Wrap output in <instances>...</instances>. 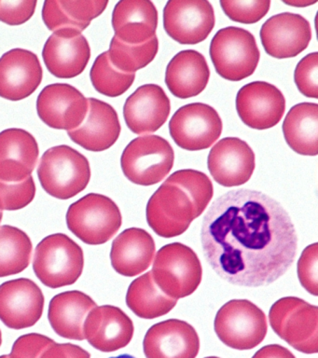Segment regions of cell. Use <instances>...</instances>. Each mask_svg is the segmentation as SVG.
Here are the masks:
<instances>
[{
    "mask_svg": "<svg viewBox=\"0 0 318 358\" xmlns=\"http://www.w3.org/2000/svg\"><path fill=\"white\" fill-rule=\"evenodd\" d=\"M201 243L206 262L230 284L259 287L289 270L298 238L286 209L258 190H231L203 217Z\"/></svg>",
    "mask_w": 318,
    "mask_h": 358,
    "instance_id": "cell-1",
    "label": "cell"
},
{
    "mask_svg": "<svg viewBox=\"0 0 318 358\" xmlns=\"http://www.w3.org/2000/svg\"><path fill=\"white\" fill-rule=\"evenodd\" d=\"M41 187L48 194L68 200L83 192L91 179L88 159L66 145L49 148L38 168Z\"/></svg>",
    "mask_w": 318,
    "mask_h": 358,
    "instance_id": "cell-2",
    "label": "cell"
},
{
    "mask_svg": "<svg viewBox=\"0 0 318 358\" xmlns=\"http://www.w3.org/2000/svg\"><path fill=\"white\" fill-rule=\"evenodd\" d=\"M83 267L82 249L68 235H49L36 248L33 268L46 287L59 288L75 284Z\"/></svg>",
    "mask_w": 318,
    "mask_h": 358,
    "instance_id": "cell-3",
    "label": "cell"
},
{
    "mask_svg": "<svg viewBox=\"0 0 318 358\" xmlns=\"http://www.w3.org/2000/svg\"><path fill=\"white\" fill-rule=\"evenodd\" d=\"M122 223V213L115 201L97 193L80 198L66 213L69 231L91 245H103L113 239Z\"/></svg>",
    "mask_w": 318,
    "mask_h": 358,
    "instance_id": "cell-4",
    "label": "cell"
},
{
    "mask_svg": "<svg viewBox=\"0 0 318 358\" xmlns=\"http://www.w3.org/2000/svg\"><path fill=\"white\" fill-rule=\"evenodd\" d=\"M152 273L164 294L178 299L191 295L197 289L202 282L203 268L199 257L191 248L172 243L156 254Z\"/></svg>",
    "mask_w": 318,
    "mask_h": 358,
    "instance_id": "cell-5",
    "label": "cell"
},
{
    "mask_svg": "<svg viewBox=\"0 0 318 358\" xmlns=\"http://www.w3.org/2000/svg\"><path fill=\"white\" fill-rule=\"evenodd\" d=\"M209 53L217 74L230 81L250 77L261 58L255 36L236 27L217 31L212 38Z\"/></svg>",
    "mask_w": 318,
    "mask_h": 358,
    "instance_id": "cell-6",
    "label": "cell"
},
{
    "mask_svg": "<svg viewBox=\"0 0 318 358\" xmlns=\"http://www.w3.org/2000/svg\"><path fill=\"white\" fill-rule=\"evenodd\" d=\"M270 327L293 348L303 354L318 352V308L300 298L286 296L270 307Z\"/></svg>",
    "mask_w": 318,
    "mask_h": 358,
    "instance_id": "cell-7",
    "label": "cell"
},
{
    "mask_svg": "<svg viewBox=\"0 0 318 358\" xmlns=\"http://www.w3.org/2000/svg\"><path fill=\"white\" fill-rule=\"evenodd\" d=\"M174 162L172 145L159 136H139L132 140L121 157L124 176L139 186L160 183L169 175Z\"/></svg>",
    "mask_w": 318,
    "mask_h": 358,
    "instance_id": "cell-8",
    "label": "cell"
},
{
    "mask_svg": "<svg viewBox=\"0 0 318 358\" xmlns=\"http://www.w3.org/2000/svg\"><path fill=\"white\" fill-rule=\"evenodd\" d=\"M214 329L217 338L230 348L251 350L266 337V315L247 299H233L217 313Z\"/></svg>",
    "mask_w": 318,
    "mask_h": 358,
    "instance_id": "cell-9",
    "label": "cell"
},
{
    "mask_svg": "<svg viewBox=\"0 0 318 358\" xmlns=\"http://www.w3.org/2000/svg\"><path fill=\"white\" fill-rule=\"evenodd\" d=\"M147 221L159 236H180L201 213L189 193L178 184H161L147 201Z\"/></svg>",
    "mask_w": 318,
    "mask_h": 358,
    "instance_id": "cell-10",
    "label": "cell"
},
{
    "mask_svg": "<svg viewBox=\"0 0 318 358\" xmlns=\"http://www.w3.org/2000/svg\"><path fill=\"white\" fill-rule=\"evenodd\" d=\"M222 120L216 109L203 103L181 106L169 122V131L178 147L189 151L206 150L219 138Z\"/></svg>",
    "mask_w": 318,
    "mask_h": 358,
    "instance_id": "cell-11",
    "label": "cell"
},
{
    "mask_svg": "<svg viewBox=\"0 0 318 358\" xmlns=\"http://www.w3.org/2000/svg\"><path fill=\"white\" fill-rule=\"evenodd\" d=\"M213 6L206 0H169L164 8V28L167 35L182 45L205 41L214 29Z\"/></svg>",
    "mask_w": 318,
    "mask_h": 358,
    "instance_id": "cell-12",
    "label": "cell"
},
{
    "mask_svg": "<svg viewBox=\"0 0 318 358\" xmlns=\"http://www.w3.org/2000/svg\"><path fill=\"white\" fill-rule=\"evenodd\" d=\"M236 110L248 127L266 130L277 125L286 110V98L280 90L265 81L243 86L236 95Z\"/></svg>",
    "mask_w": 318,
    "mask_h": 358,
    "instance_id": "cell-13",
    "label": "cell"
},
{
    "mask_svg": "<svg viewBox=\"0 0 318 358\" xmlns=\"http://www.w3.org/2000/svg\"><path fill=\"white\" fill-rule=\"evenodd\" d=\"M37 111L49 127L72 131L80 127L87 116L88 99L69 84H51L38 95Z\"/></svg>",
    "mask_w": 318,
    "mask_h": 358,
    "instance_id": "cell-14",
    "label": "cell"
},
{
    "mask_svg": "<svg viewBox=\"0 0 318 358\" xmlns=\"http://www.w3.org/2000/svg\"><path fill=\"white\" fill-rule=\"evenodd\" d=\"M47 69L55 77L72 78L85 71L91 59L87 38L74 28L55 31L43 50Z\"/></svg>",
    "mask_w": 318,
    "mask_h": 358,
    "instance_id": "cell-15",
    "label": "cell"
},
{
    "mask_svg": "<svg viewBox=\"0 0 318 358\" xmlns=\"http://www.w3.org/2000/svg\"><path fill=\"white\" fill-rule=\"evenodd\" d=\"M43 291L32 280H10L0 285V320L13 329L34 326L43 315Z\"/></svg>",
    "mask_w": 318,
    "mask_h": 358,
    "instance_id": "cell-16",
    "label": "cell"
},
{
    "mask_svg": "<svg viewBox=\"0 0 318 358\" xmlns=\"http://www.w3.org/2000/svg\"><path fill=\"white\" fill-rule=\"evenodd\" d=\"M259 36L267 55L276 59L293 58L309 46L312 28L300 14L284 13L268 19Z\"/></svg>",
    "mask_w": 318,
    "mask_h": 358,
    "instance_id": "cell-17",
    "label": "cell"
},
{
    "mask_svg": "<svg viewBox=\"0 0 318 358\" xmlns=\"http://www.w3.org/2000/svg\"><path fill=\"white\" fill-rule=\"evenodd\" d=\"M208 166L217 184L242 186L250 181L255 170V153L244 140L225 137L211 148Z\"/></svg>",
    "mask_w": 318,
    "mask_h": 358,
    "instance_id": "cell-18",
    "label": "cell"
},
{
    "mask_svg": "<svg viewBox=\"0 0 318 358\" xmlns=\"http://www.w3.org/2000/svg\"><path fill=\"white\" fill-rule=\"evenodd\" d=\"M43 70L34 52L13 49L0 58V97L10 101L26 99L41 85Z\"/></svg>",
    "mask_w": 318,
    "mask_h": 358,
    "instance_id": "cell-19",
    "label": "cell"
},
{
    "mask_svg": "<svg viewBox=\"0 0 318 358\" xmlns=\"http://www.w3.org/2000/svg\"><path fill=\"white\" fill-rule=\"evenodd\" d=\"M143 350L147 358H196L200 338L191 324L169 319L153 324L147 330Z\"/></svg>",
    "mask_w": 318,
    "mask_h": 358,
    "instance_id": "cell-20",
    "label": "cell"
},
{
    "mask_svg": "<svg viewBox=\"0 0 318 358\" xmlns=\"http://www.w3.org/2000/svg\"><path fill=\"white\" fill-rule=\"evenodd\" d=\"M170 111L171 103L164 89L156 84H146L125 101L124 117L133 134H152L166 122Z\"/></svg>",
    "mask_w": 318,
    "mask_h": 358,
    "instance_id": "cell-21",
    "label": "cell"
},
{
    "mask_svg": "<svg viewBox=\"0 0 318 358\" xmlns=\"http://www.w3.org/2000/svg\"><path fill=\"white\" fill-rule=\"evenodd\" d=\"M133 321L118 307L105 305L92 310L85 323L88 343L99 351L110 352L124 348L132 341Z\"/></svg>",
    "mask_w": 318,
    "mask_h": 358,
    "instance_id": "cell-22",
    "label": "cell"
},
{
    "mask_svg": "<svg viewBox=\"0 0 318 358\" xmlns=\"http://www.w3.org/2000/svg\"><path fill=\"white\" fill-rule=\"evenodd\" d=\"M40 148L37 140L23 129L10 128L0 133V180L19 183L31 176Z\"/></svg>",
    "mask_w": 318,
    "mask_h": 358,
    "instance_id": "cell-23",
    "label": "cell"
},
{
    "mask_svg": "<svg viewBox=\"0 0 318 358\" xmlns=\"http://www.w3.org/2000/svg\"><path fill=\"white\" fill-rule=\"evenodd\" d=\"M121 131L115 109L101 100L89 98L87 116L80 127L68 131V134L85 150L100 152L115 144Z\"/></svg>",
    "mask_w": 318,
    "mask_h": 358,
    "instance_id": "cell-24",
    "label": "cell"
},
{
    "mask_svg": "<svg viewBox=\"0 0 318 358\" xmlns=\"http://www.w3.org/2000/svg\"><path fill=\"white\" fill-rule=\"evenodd\" d=\"M113 27L124 43L143 44L156 36L157 8L150 0H122L114 8Z\"/></svg>",
    "mask_w": 318,
    "mask_h": 358,
    "instance_id": "cell-25",
    "label": "cell"
},
{
    "mask_svg": "<svg viewBox=\"0 0 318 358\" xmlns=\"http://www.w3.org/2000/svg\"><path fill=\"white\" fill-rule=\"evenodd\" d=\"M156 251L154 240L143 229H125L113 241L111 265L121 275H138L152 265Z\"/></svg>",
    "mask_w": 318,
    "mask_h": 358,
    "instance_id": "cell-26",
    "label": "cell"
},
{
    "mask_svg": "<svg viewBox=\"0 0 318 358\" xmlns=\"http://www.w3.org/2000/svg\"><path fill=\"white\" fill-rule=\"evenodd\" d=\"M210 69L202 53L185 50L167 64L166 83L170 92L180 99L197 96L208 86Z\"/></svg>",
    "mask_w": 318,
    "mask_h": 358,
    "instance_id": "cell-27",
    "label": "cell"
},
{
    "mask_svg": "<svg viewBox=\"0 0 318 358\" xmlns=\"http://www.w3.org/2000/svg\"><path fill=\"white\" fill-rule=\"evenodd\" d=\"M96 303L80 291H66L54 296L49 305L48 319L57 334L69 340L85 338L86 317Z\"/></svg>",
    "mask_w": 318,
    "mask_h": 358,
    "instance_id": "cell-28",
    "label": "cell"
},
{
    "mask_svg": "<svg viewBox=\"0 0 318 358\" xmlns=\"http://www.w3.org/2000/svg\"><path fill=\"white\" fill-rule=\"evenodd\" d=\"M287 144L303 156L318 154V105L301 103L290 108L283 122Z\"/></svg>",
    "mask_w": 318,
    "mask_h": 358,
    "instance_id": "cell-29",
    "label": "cell"
},
{
    "mask_svg": "<svg viewBox=\"0 0 318 358\" xmlns=\"http://www.w3.org/2000/svg\"><path fill=\"white\" fill-rule=\"evenodd\" d=\"M108 1H58L47 0L43 8V19L49 30L74 28L85 31L91 22L101 15L107 8Z\"/></svg>",
    "mask_w": 318,
    "mask_h": 358,
    "instance_id": "cell-30",
    "label": "cell"
},
{
    "mask_svg": "<svg viewBox=\"0 0 318 358\" xmlns=\"http://www.w3.org/2000/svg\"><path fill=\"white\" fill-rule=\"evenodd\" d=\"M178 299L170 298L158 287L152 271L136 278L129 285L127 304L138 317L154 319L166 315L174 309Z\"/></svg>",
    "mask_w": 318,
    "mask_h": 358,
    "instance_id": "cell-31",
    "label": "cell"
},
{
    "mask_svg": "<svg viewBox=\"0 0 318 358\" xmlns=\"http://www.w3.org/2000/svg\"><path fill=\"white\" fill-rule=\"evenodd\" d=\"M32 242L26 232L13 226L0 227V277L15 275L31 262Z\"/></svg>",
    "mask_w": 318,
    "mask_h": 358,
    "instance_id": "cell-32",
    "label": "cell"
},
{
    "mask_svg": "<svg viewBox=\"0 0 318 358\" xmlns=\"http://www.w3.org/2000/svg\"><path fill=\"white\" fill-rule=\"evenodd\" d=\"M158 50L157 36L143 44L138 45L124 43L114 36L108 52L111 64L120 71L136 73L152 63Z\"/></svg>",
    "mask_w": 318,
    "mask_h": 358,
    "instance_id": "cell-33",
    "label": "cell"
},
{
    "mask_svg": "<svg viewBox=\"0 0 318 358\" xmlns=\"http://www.w3.org/2000/svg\"><path fill=\"white\" fill-rule=\"evenodd\" d=\"M94 88L99 94L108 97H118L133 85L136 73L120 71L113 66L108 52H103L96 59L90 71Z\"/></svg>",
    "mask_w": 318,
    "mask_h": 358,
    "instance_id": "cell-34",
    "label": "cell"
},
{
    "mask_svg": "<svg viewBox=\"0 0 318 358\" xmlns=\"http://www.w3.org/2000/svg\"><path fill=\"white\" fill-rule=\"evenodd\" d=\"M167 182L182 187L196 204L201 215L205 212L214 195L213 184L208 176L200 171L184 169L172 173Z\"/></svg>",
    "mask_w": 318,
    "mask_h": 358,
    "instance_id": "cell-35",
    "label": "cell"
},
{
    "mask_svg": "<svg viewBox=\"0 0 318 358\" xmlns=\"http://www.w3.org/2000/svg\"><path fill=\"white\" fill-rule=\"evenodd\" d=\"M223 11L231 21L252 24L261 21L270 10V0H220Z\"/></svg>",
    "mask_w": 318,
    "mask_h": 358,
    "instance_id": "cell-36",
    "label": "cell"
},
{
    "mask_svg": "<svg viewBox=\"0 0 318 358\" xmlns=\"http://www.w3.org/2000/svg\"><path fill=\"white\" fill-rule=\"evenodd\" d=\"M36 185L33 176L19 183L0 180V211L23 209L34 200Z\"/></svg>",
    "mask_w": 318,
    "mask_h": 358,
    "instance_id": "cell-37",
    "label": "cell"
},
{
    "mask_svg": "<svg viewBox=\"0 0 318 358\" xmlns=\"http://www.w3.org/2000/svg\"><path fill=\"white\" fill-rule=\"evenodd\" d=\"M296 86L308 98H318V53H310L301 59L294 72Z\"/></svg>",
    "mask_w": 318,
    "mask_h": 358,
    "instance_id": "cell-38",
    "label": "cell"
},
{
    "mask_svg": "<svg viewBox=\"0 0 318 358\" xmlns=\"http://www.w3.org/2000/svg\"><path fill=\"white\" fill-rule=\"evenodd\" d=\"M298 276L301 285L312 295H318V243L307 246L298 262Z\"/></svg>",
    "mask_w": 318,
    "mask_h": 358,
    "instance_id": "cell-39",
    "label": "cell"
},
{
    "mask_svg": "<svg viewBox=\"0 0 318 358\" xmlns=\"http://www.w3.org/2000/svg\"><path fill=\"white\" fill-rule=\"evenodd\" d=\"M54 343L52 338L37 333L21 336L13 344L10 358H40Z\"/></svg>",
    "mask_w": 318,
    "mask_h": 358,
    "instance_id": "cell-40",
    "label": "cell"
},
{
    "mask_svg": "<svg viewBox=\"0 0 318 358\" xmlns=\"http://www.w3.org/2000/svg\"><path fill=\"white\" fill-rule=\"evenodd\" d=\"M37 4V1L27 0L0 1V22L9 25L23 24L34 15Z\"/></svg>",
    "mask_w": 318,
    "mask_h": 358,
    "instance_id": "cell-41",
    "label": "cell"
},
{
    "mask_svg": "<svg viewBox=\"0 0 318 358\" xmlns=\"http://www.w3.org/2000/svg\"><path fill=\"white\" fill-rule=\"evenodd\" d=\"M40 358H91V355L75 344L54 343L41 354Z\"/></svg>",
    "mask_w": 318,
    "mask_h": 358,
    "instance_id": "cell-42",
    "label": "cell"
},
{
    "mask_svg": "<svg viewBox=\"0 0 318 358\" xmlns=\"http://www.w3.org/2000/svg\"><path fill=\"white\" fill-rule=\"evenodd\" d=\"M252 358H296L295 355L289 351V349L284 348V346L278 345V344H270L259 349Z\"/></svg>",
    "mask_w": 318,
    "mask_h": 358,
    "instance_id": "cell-43",
    "label": "cell"
},
{
    "mask_svg": "<svg viewBox=\"0 0 318 358\" xmlns=\"http://www.w3.org/2000/svg\"><path fill=\"white\" fill-rule=\"evenodd\" d=\"M284 4L292 6V7L305 8L308 6L314 5L317 1H311V0H289V1H283Z\"/></svg>",
    "mask_w": 318,
    "mask_h": 358,
    "instance_id": "cell-44",
    "label": "cell"
},
{
    "mask_svg": "<svg viewBox=\"0 0 318 358\" xmlns=\"http://www.w3.org/2000/svg\"><path fill=\"white\" fill-rule=\"evenodd\" d=\"M110 358H136V357H133V355H131L124 354V355H118V357H110Z\"/></svg>",
    "mask_w": 318,
    "mask_h": 358,
    "instance_id": "cell-45",
    "label": "cell"
},
{
    "mask_svg": "<svg viewBox=\"0 0 318 358\" xmlns=\"http://www.w3.org/2000/svg\"><path fill=\"white\" fill-rule=\"evenodd\" d=\"M2 218H3V213H2V211H0V223H1Z\"/></svg>",
    "mask_w": 318,
    "mask_h": 358,
    "instance_id": "cell-46",
    "label": "cell"
},
{
    "mask_svg": "<svg viewBox=\"0 0 318 358\" xmlns=\"http://www.w3.org/2000/svg\"><path fill=\"white\" fill-rule=\"evenodd\" d=\"M0 358H10V355H1V357H0Z\"/></svg>",
    "mask_w": 318,
    "mask_h": 358,
    "instance_id": "cell-47",
    "label": "cell"
},
{
    "mask_svg": "<svg viewBox=\"0 0 318 358\" xmlns=\"http://www.w3.org/2000/svg\"><path fill=\"white\" fill-rule=\"evenodd\" d=\"M1 343H2V335H1V331H0V345H1Z\"/></svg>",
    "mask_w": 318,
    "mask_h": 358,
    "instance_id": "cell-48",
    "label": "cell"
},
{
    "mask_svg": "<svg viewBox=\"0 0 318 358\" xmlns=\"http://www.w3.org/2000/svg\"><path fill=\"white\" fill-rule=\"evenodd\" d=\"M205 358H219V357H205Z\"/></svg>",
    "mask_w": 318,
    "mask_h": 358,
    "instance_id": "cell-49",
    "label": "cell"
}]
</instances>
